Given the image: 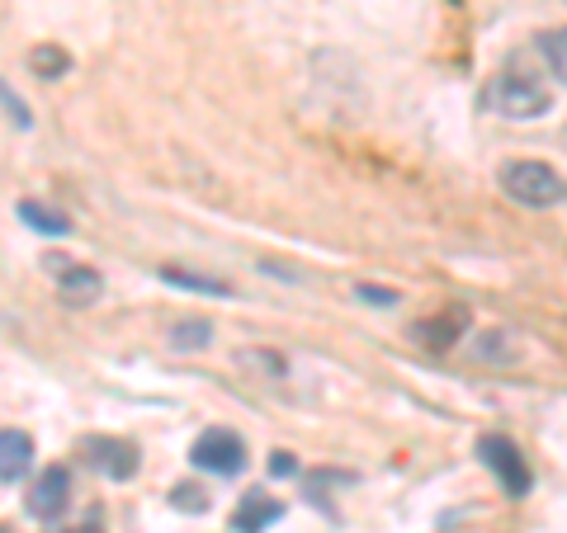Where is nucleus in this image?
<instances>
[{
  "mask_svg": "<svg viewBox=\"0 0 567 533\" xmlns=\"http://www.w3.org/2000/svg\"><path fill=\"white\" fill-rule=\"evenodd\" d=\"M24 505H29V514H33V520H43V524H58V514L71 505V472H66V468H58V463H52V468H43Z\"/></svg>",
  "mask_w": 567,
  "mask_h": 533,
  "instance_id": "obj_5",
  "label": "nucleus"
},
{
  "mask_svg": "<svg viewBox=\"0 0 567 533\" xmlns=\"http://www.w3.org/2000/svg\"><path fill=\"white\" fill-rule=\"evenodd\" d=\"M52 264V279H58V293L71 302V307H85V302H95L104 293V279L95 270H85L76 260H48Z\"/></svg>",
  "mask_w": 567,
  "mask_h": 533,
  "instance_id": "obj_8",
  "label": "nucleus"
},
{
  "mask_svg": "<svg viewBox=\"0 0 567 533\" xmlns=\"http://www.w3.org/2000/svg\"><path fill=\"white\" fill-rule=\"evenodd\" d=\"M563 6H567V0H563Z\"/></svg>",
  "mask_w": 567,
  "mask_h": 533,
  "instance_id": "obj_20",
  "label": "nucleus"
},
{
  "mask_svg": "<svg viewBox=\"0 0 567 533\" xmlns=\"http://www.w3.org/2000/svg\"><path fill=\"white\" fill-rule=\"evenodd\" d=\"M162 283H171V289H189V293H213V297H227V293H233V283H223V279H213V274L175 270V264H166V270H162Z\"/></svg>",
  "mask_w": 567,
  "mask_h": 533,
  "instance_id": "obj_11",
  "label": "nucleus"
},
{
  "mask_svg": "<svg viewBox=\"0 0 567 533\" xmlns=\"http://www.w3.org/2000/svg\"><path fill=\"white\" fill-rule=\"evenodd\" d=\"M14 212H20V218L33 227V232H39V237H66V222H62V212H52V208H43L39 199H24L20 208H14Z\"/></svg>",
  "mask_w": 567,
  "mask_h": 533,
  "instance_id": "obj_13",
  "label": "nucleus"
},
{
  "mask_svg": "<svg viewBox=\"0 0 567 533\" xmlns=\"http://www.w3.org/2000/svg\"><path fill=\"white\" fill-rule=\"evenodd\" d=\"M270 472H275V477H293V472H298V458H293V453H284V449L270 453Z\"/></svg>",
  "mask_w": 567,
  "mask_h": 533,
  "instance_id": "obj_19",
  "label": "nucleus"
},
{
  "mask_svg": "<svg viewBox=\"0 0 567 533\" xmlns=\"http://www.w3.org/2000/svg\"><path fill=\"white\" fill-rule=\"evenodd\" d=\"M85 458H91V468L100 477H110V482H128V477L137 472V449L128 439H114V435L85 439Z\"/></svg>",
  "mask_w": 567,
  "mask_h": 533,
  "instance_id": "obj_6",
  "label": "nucleus"
},
{
  "mask_svg": "<svg viewBox=\"0 0 567 533\" xmlns=\"http://www.w3.org/2000/svg\"><path fill=\"white\" fill-rule=\"evenodd\" d=\"M29 66H33V76H43V81H58L62 71L71 66V58H66L62 48H52V43H39V48L29 52Z\"/></svg>",
  "mask_w": 567,
  "mask_h": 533,
  "instance_id": "obj_14",
  "label": "nucleus"
},
{
  "mask_svg": "<svg viewBox=\"0 0 567 533\" xmlns=\"http://www.w3.org/2000/svg\"><path fill=\"white\" fill-rule=\"evenodd\" d=\"M189 463L199 468V472H213V477H237L246 468V443H241L237 430H223V425H213V430H204L199 439H194Z\"/></svg>",
  "mask_w": 567,
  "mask_h": 533,
  "instance_id": "obj_4",
  "label": "nucleus"
},
{
  "mask_svg": "<svg viewBox=\"0 0 567 533\" xmlns=\"http://www.w3.org/2000/svg\"><path fill=\"white\" fill-rule=\"evenodd\" d=\"M284 514V505L275 501V495H265V491H246V501L237 505V514H233V529L237 533H265L275 520Z\"/></svg>",
  "mask_w": 567,
  "mask_h": 533,
  "instance_id": "obj_10",
  "label": "nucleus"
},
{
  "mask_svg": "<svg viewBox=\"0 0 567 533\" xmlns=\"http://www.w3.org/2000/svg\"><path fill=\"white\" fill-rule=\"evenodd\" d=\"M208 341H213V326L204 322V316H185V322L171 326V349H181V354L204 349Z\"/></svg>",
  "mask_w": 567,
  "mask_h": 533,
  "instance_id": "obj_12",
  "label": "nucleus"
},
{
  "mask_svg": "<svg viewBox=\"0 0 567 533\" xmlns=\"http://www.w3.org/2000/svg\"><path fill=\"white\" fill-rule=\"evenodd\" d=\"M29 468H33V439L10 425V430L0 435V482L20 487L24 477H29Z\"/></svg>",
  "mask_w": 567,
  "mask_h": 533,
  "instance_id": "obj_9",
  "label": "nucleus"
},
{
  "mask_svg": "<svg viewBox=\"0 0 567 533\" xmlns=\"http://www.w3.org/2000/svg\"><path fill=\"white\" fill-rule=\"evenodd\" d=\"M473 326V316H468V307H445L440 316H425V322H412V341L421 345V349H450L454 341H464V331Z\"/></svg>",
  "mask_w": 567,
  "mask_h": 533,
  "instance_id": "obj_7",
  "label": "nucleus"
},
{
  "mask_svg": "<svg viewBox=\"0 0 567 533\" xmlns=\"http://www.w3.org/2000/svg\"><path fill=\"white\" fill-rule=\"evenodd\" d=\"M496 185L520 208H558L567 199V180L544 161H506L496 170Z\"/></svg>",
  "mask_w": 567,
  "mask_h": 533,
  "instance_id": "obj_1",
  "label": "nucleus"
},
{
  "mask_svg": "<svg viewBox=\"0 0 567 533\" xmlns=\"http://www.w3.org/2000/svg\"><path fill=\"white\" fill-rule=\"evenodd\" d=\"M6 114H10V123H14V128H20V133H24L29 123H33V118H29V109H24V100L14 95V85H6Z\"/></svg>",
  "mask_w": 567,
  "mask_h": 533,
  "instance_id": "obj_17",
  "label": "nucleus"
},
{
  "mask_svg": "<svg viewBox=\"0 0 567 533\" xmlns=\"http://www.w3.org/2000/svg\"><path fill=\"white\" fill-rule=\"evenodd\" d=\"M487 109L492 114H502V118H516V123H535L548 114V85L535 81V76H525V71H502L492 85H487Z\"/></svg>",
  "mask_w": 567,
  "mask_h": 533,
  "instance_id": "obj_2",
  "label": "nucleus"
},
{
  "mask_svg": "<svg viewBox=\"0 0 567 533\" xmlns=\"http://www.w3.org/2000/svg\"><path fill=\"white\" fill-rule=\"evenodd\" d=\"M544 58H548V66H554V76L567 85V24L544 33Z\"/></svg>",
  "mask_w": 567,
  "mask_h": 533,
  "instance_id": "obj_15",
  "label": "nucleus"
},
{
  "mask_svg": "<svg viewBox=\"0 0 567 533\" xmlns=\"http://www.w3.org/2000/svg\"><path fill=\"white\" fill-rule=\"evenodd\" d=\"M477 463H483L487 472H496V482H502V491L511 495V501H520V495H529V487H535V472H529L525 453L506 435L477 439Z\"/></svg>",
  "mask_w": 567,
  "mask_h": 533,
  "instance_id": "obj_3",
  "label": "nucleus"
},
{
  "mask_svg": "<svg viewBox=\"0 0 567 533\" xmlns=\"http://www.w3.org/2000/svg\"><path fill=\"white\" fill-rule=\"evenodd\" d=\"M354 293H360L364 302H374V307H388V302H398V293H388V289H374V283H360V289H354Z\"/></svg>",
  "mask_w": 567,
  "mask_h": 533,
  "instance_id": "obj_18",
  "label": "nucleus"
},
{
  "mask_svg": "<svg viewBox=\"0 0 567 533\" xmlns=\"http://www.w3.org/2000/svg\"><path fill=\"white\" fill-rule=\"evenodd\" d=\"M171 505H175V510H185V514H199V510H208V495H204L199 487L181 482V487L171 491Z\"/></svg>",
  "mask_w": 567,
  "mask_h": 533,
  "instance_id": "obj_16",
  "label": "nucleus"
}]
</instances>
